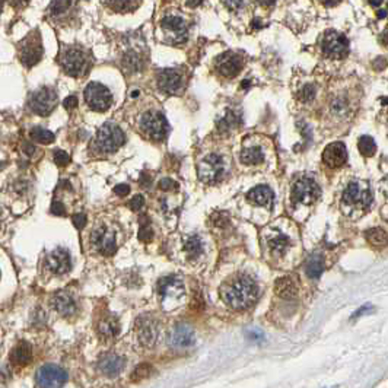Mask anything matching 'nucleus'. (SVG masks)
Listing matches in <instances>:
<instances>
[{
  "label": "nucleus",
  "instance_id": "15",
  "mask_svg": "<svg viewBox=\"0 0 388 388\" xmlns=\"http://www.w3.org/2000/svg\"><path fill=\"white\" fill-rule=\"evenodd\" d=\"M242 64H244V59L242 56L236 54L234 51H226L224 54H221L218 59H216V69L218 72L225 76V78H234L236 76L241 69H242Z\"/></svg>",
  "mask_w": 388,
  "mask_h": 388
},
{
  "label": "nucleus",
  "instance_id": "50",
  "mask_svg": "<svg viewBox=\"0 0 388 388\" xmlns=\"http://www.w3.org/2000/svg\"><path fill=\"white\" fill-rule=\"evenodd\" d=\"M368 311H372V306L371 305H365L362 306V308H359L355 314H353V318H356V317H359V315H362V314H365V312H368Z\"/></svg>",
  "mask_w": 388,
  "mask_h": 388
},
{
  "label": "nucleus",
  "instance_id": "5",
  "mask_svg": "<svg viewBox=\"0 0 388 388\" xmlns=\"http://www.w3.org/2000/svg\"><path fill=\"white\" fill-rule=\"evenodd\" d=\"M60 64L70 76H81L86 70L88 57L82 48L67 47L60 57Z\"/></svg>",
  "mask_w": 388,
  "mask_h": 388
},
{
  "label": "nucleus",
  "instance_id": "24",
  "mask_svg": "<svg viewBox=\"0 0 388 388\" xmlns=\"http://www.w3.org/2000/svg\"><path fill=\"white\" fill-rule=\"evenodd\" d=\"M267 245H269L271 254L282 256L291 245V239H289V236L280 232V231H274L267 236Z\"/></svg>",
  "mask_w": 388,
  "mask_h": 388
},
{
  "label": "nucleus",
  "instance_id": "9",
  "mask_svg": "<svg viewBox=\"0 0 388 388\" xmlns=\"http://www.w3.org/2000/svg\"><path fill=\"white\" fill-rule=\"evenodd\" d=\"M85 101L94 111H105L111 105L113 96L102 83L91 82L85 88Z\"/></svg>",
  "mask_w": 388,
  "mask_h": 388
},
{
  "label": "nucleus",
  "instance_id": "31",
  "mask_svg": "<svg viewBox=\"0 0 388 388\" xmlns=\"http://www.w3.org/2000/svg\"><path fill=\"white\" fill-rule=\"evenodd\" d=\"M264 159V155L260 151V148H247L241 152V161L242 164L256 165L260 164Z\"/></svg>",
  "mask_w": 388,
  "mask_h": 388
},
{
  "label": "nucleus",
  "instance_id": "45",
  "mask_svg": "<svg viewBox=\"0 0 388 388\" xmlns=\"http://www.w3.org/2000/svg\"><path fill=\"white\" fill-rule=\"evenodd\" d=\"M72 221H73V225L78 228V229H82L83 226L86 225V216L82 215V213H76L72 216Z\"/></svg>",
  "mask_w": 388,
  "mask_h": 388
},
{
  "label": "nucleus",
  "instance_id": "43",
  "mask_svg": "<svg viewBox=\"0 0 388 388\" xmlns=\"http://www.w3.org/2000/svg\"><path fill=\"white\" fill-rule=\"evenodd\" d=\"M153 236L152 229H151V226H148V225H143L140 228V231H139V239L143 241V242H148V241H151Z\"/></svg>",
  "mask_w": 388,
  "mask_h": 388
},
{
  "label": "nucleus",
  "instance_id": "42",
  "mask_svg": "<svg viewBox=\"0 0 388 388\" xmlns=\"http://www.w3.org/2000/svg\"><path fill=\"white\" fill-rule=\"evenodd\" d=\"M54 162L59 165V166H66V165H69V162H70V156L64 151L57 149V151H54Z\"/></svg>",
  "mask_w": 388,
  "mask_h": 388
},
{
  "label": "nucleus",
  "instance_id": "48",
  "mask_svg": "<svg viewBox=\"0 0 388 388\" xmlns=\"http://www.w3.org/2000/svg\"><path fill=\"white\" fill-rule=\"evenodd\" d=\"M130 191V187L127 184H118L114 187V193L117 194V196H127Z\"/></svg>",
  "mask_w": 388,
  "mask_h": 388
},
{
  "label": "nucleus",
  "instance_id": "27",
  "mask_svg": "<svg viewBox=\"0 0 388 388\" xmlns=\"http://www.w3.org/2000/svg\"><path fill=\"white\" fill-rule=\"evenodd\" d=\"M98 333L104 339H114L120 333V323L116 317H104L98 324Z\"/></svg>",
  "mask_w": 388,
  "mask_h": 388
},
{
  "label": "nucleus",
  "instance_id": "14",
  "mask_svg": "<svg viewBox=\"0 0 388 388\" xmlns=\"http://www.w3.org/2000/svg\"><path fill=\"white\" fill-rule=\"evenodd\" d=\"M136 336L142 346L153 347L159 339V324L151 317H142L136 323Z\"/></svg>",
  "mask_w": 388,
  "mask_h": 388
},
{
  "label": "nucleus",
  "instance_id": "47",
  "mask_svg": "<svg viewBox=\"0 0 388 388\" xmlns=\"http://www.w3.org/2000/svg\"><path fill=\"white\" fill-rule=\"evenodd\" d=\"M51 213H54V215H57V216H64V215H66L64 206H63L60 201H54L53 206H51Z\"/></svg>",
  "mask_w": 388,
  "mask_h": 388
},
{
  "label": "nucleus",
  "instance_id": "29",
  "mask_svg": "<svg viewBox=\"0 0 388 388\" xmlns=\"http://www.w3.org/2000/svg\"><path fill=\"white\" fill-rule=\"evenodd\" d=\"M350 99L346 96L344 94L336 95L330 104V110L334 116H339V117H343V116H347L350 113Z\"/></svg>",
  "mask_w": 388,
  "mask_h": 388
},
{
  "label": "nucleus",
  "instance_id": "30",
  "mask_svg": "<svg viewBox=\"0 0 388 388\" xmlns=\"http://www.w3.org/2000/svg\"><path fill=\"white\" fill-rule=\"evenodd\" d=\"M305 270L306 274L311 277V279H318L320 276H321V273L324 270V260L321 256H311L308 261H306V266H305Z\"/></svg>",
  "mask_w": 388,
  "mask_h": 388
},
{
  "label": "nucleus",
  "instance_id": "41",
  "mask_svg": "<svg viewBox=\"0 0 388 388\" xmlns=\"http://www.w3.org/2000/svg\"><path fill=\"white\" fill-rule=\"evenodd\" d=\"M72 6V3L69 2H53L51 6H50V11L53 15H59V13L66 12L69 11V8Z\"/></svg>",
  "mask_w": 388,
  "mask_h": 388
},
{
  "label": "nucleus",
  "instance_id": "39",
  "mask_svg": "<svg viewBox=\"0 0 388 388\" xmlns=\"http://www.w3.org/2000/svg\"><path fill=\"white\" fill-rule=\"evenodd\" d=\"M151 372H152V368L149 365H140L131 374V379L133 381H142V379H145V378H148V376L151 375Z\"/></svg>",
  "mask_w": 388,
  "mask_h": 388
},
{
  "label": "nucleus",
  "instance_id": "2",
  "mask_svg": "<svg viewBox=\"0 0 388 388\" xmlns=\"http://www.w3.org/2000/svg\"><path fill=\"white\" fill-rule=\"evenodd\" d=\"M158 295L166 308H174L180 305L186 296V288L180 279L168 276L158 282Z\"/></svg>",
  "mask_w": 388,
  "mask_h": 388
},
{
  "label": "nucleus",
  "instance_id": "22",
  "mask_svg": "<svg viewBox=\"0 0 388 388\" xmlns=\"http://www.w3.org/2000/svg\"><path fill=\"white\" fill-rule=\"evenodd\" d=\"M123 368H124V359L116 353H108L98 364L99 372L107 376L118 375L123 371Z\"/></svg>",
  "mask_w": 388,
  "mask_h": 388
},
{
  "label": "nucleus",
  "instance_id": "25",
  "mask_svg": "<svg viewBox=\"0 0 388 388\" xmlns=\"http://www.w3.org/2000/svg\"><path fill=\"white\" fill-rule=\"evenodd\" d=\"M247 197L248 200H251L253 203H256V204H260V206L271 207V204H273V191L267 186H259V187H254L253 190H250Z\"/></svg>",
  "mask_w": 388,
  "mask_h": 388
},
{
  "label": "nucleus",
  "instance_id": "28",
  "mask_svg": "<svg viewBox=\"0 0 388 388\" xmlns=\"http://www.w3.org/2000/svg\"><path fill=\"white\" fill-rule=\"evenodd\" d=\"M32 358V349L26 341H21L13 347L11 353V361L15 365H26Z\"/></svg>",
  "mask_w": 388,
  "mask_h": 388
},
{
  "label": "nucleus",
  "instance_id": "1",
  "mask_svg": "<svg viewBox=\"0 0 388 388\" xmlns=\"http://www.w3.org/2000/svg\"><path fill=\"white\" fill-rule=\"evenodd\" d=\"M221 296L226 305L234 309H244L254 304L259 296V286L250 276H238L232 282L226 283Z\"/></svg>",
  "mask_w": 388,
  "mask_h": 388
},
{
  "label": "nucleus",
  "instance_id": "40",
  "mask_svg": "<svg viewBox=\"0 0 388 388\" xmlns=\"http://www.w3.org/2000/svg\"><path fill=\"white\" fill-rule=\"evenodd\" d=\"M314 96H315V88H314V85H309V83L305 85V86L301 89V92H299V99L304 101V102L311 101Z\"/></svg>",
  "mask_w": 388,
  "mask_h": 388
},
{
  "label": "nucleus",
  "instance_id": "34",
  "mask_svg": "<svg viewBox=\"0 0 388 388\" xmlns=\"http://www.w3.org/2000/svg\"><path fill=\"white\" fill-rule=\"evenodd\" d=\"M186 251L190 257H197L203 253V244H201V239L197 235L190 236L186 242Z\"/></svg>",
  "mask_w": 388,
  "mask_h": 388
},
{
  "label": "nucleus",
  "instance_id": "21",
  "mask_svg": "<svg viewBox=\"0 0 388 388\" xmlns=\"http://www.w3.org/2000/svg\"><path fill=\"white\" fill-rule=\"evenodd\" d=\"M161 26L169 32V36H172L174 43H183L187 37V25L183 18L178 16H165L161 21Z\"/></svg>",
  "mask_w": 388,
  "mask_h": 388
},
{
  "label": "nucleus",
  "instance_id": "38",
  "mask_svg": "<svg viewBox=\"0 0 388 388\" xmlns=\"http://www.w3.org/2000/svg\"><path fill=\"white\" fill-rule=\"evenodd\" d=\"M239 123V120L236 117L234 113H231V111H228V114L225 116L221 121H219V129L221 130H228V129H232V127H235V124Z\"/></svg>",
  "mask_w": 388,
  "mask_h": 388
},
{
  "label": "nucleus",
  "instance_id": "36",
  "mask_svg": "<svg viewBox=\"0 0 388 388\" xmlns=\"http://www.w3.org/2000/svg\"><path fill=\"white\" fill-rule=\"evenodd\" d=\"M366 239L372 244V245H385L388 242L387 234L382 229H371L366 232Z\"/></svg>",
  "mask_w": 388,
  "mask_h": 388
},
{
  "label": "nucleus",
  "instance_id": "12",
  "mask_svg": "<svg viewBox=\"0 0 388 388\" xmlns=\"http://www.w3.org/2000/svg\"><path fill=\"white\" fill-rule=\"evenodd\" d=\"M142 129L153 140H164L168 133V123L162 113H148L140 120Z\"/></svg>",
  "mask_w": 388,
  "mask_h": 388
},
{
  "label": "nucleus",
  "instance_id": "16",
  "mask_svg": "<svg viewBox=\"0 0 388 388\" xmlns=\"http://www.w3.org/2000/svg\"><path fill=\"white\" fill-rule=\"evenodd\" d=\"M168 343L174 349H187L196 343V336L193 329L187 324H177L169 331Z\"/></svg>",
  "mask_w": 388,
  "mask_h": 388
},
{
  "label": "nucleus",
  "instance_id": "33",
  "mask_svg": "<svg viewBox=\"0 0 388 388\" xmlns=\"http://www.w3.org/2000/svg\"><path fill=\"white\" fill-rule=\"evenodd\" d=\"M29 136H31L32 140L38 142V143H44V145L54 142V134L50 130L43 129V127H34L29 131Z\"/></svg>",
  "mask_w": 388,
  "mask_h": 388
},
{
  "label": "nucleus",
  "instance_id": "18",
  "mask_svg": "<svg viewBox=\"0 0 388 388\" xmlns=\"http://www.w3.org/2000/svg\"><path fill=\"white\" fill-rule=\"evenodd\" d=\"M47 267L54 274L67 273L72 267L70 254L64 248H56L47 256Z\"/></svg>",
  "mask_w": 388,
  "mask_h": 388
},
{
  "label": "nucleus",
  "instance_id": "19",
  "mask_svg": "<svg viewBox=\"0 0 388 388\" xmlns=\"http://www.w3.org/2000/svg\"><path fill=\"white\" fill-rule=\"evenodd\" d=\"M323 161L330 168H339L347 161V151L341 142L330 143L323 152Z\"/></svg>",
  "mask_w": 388,
  "mask_h": 388
},
{
  "label": "nucleus",
  "instance_id": "8",
  "mask_svg": "<svg viewBox=\"0 0 388 388\" xmlns=\"http://www.w3.org/2000/svg\"><path fill=\"white\" fill-rule=\"evenodd\" d=\"M124 139L126 137H124V133L121 131V129L111 123L104 124L98 130V134H96V143H98L99 149H102L104 152L117 151L118 148L124 143Z\"/></svg>",
  "mask_w": 388,
  "mask_h": 388
},
{
  "label": "nucleus",
  "instance_id": "35",
  "mask_svg": "<svg viewBox=\"0 0 388 388\" xmlns=\"http://www.w3.org/2000/svg\"><path fill=\"white\" fill-rule=\"evenodd\" d=\"M358 148L364 156H372L376 151V145L371 136H362L358 142Z\"/></svg>",
  "mask_w": 388,
  "mask_h": 388
},
{
  "label": "nucleus",
  "instance_id": "17",
  "mask_svg": "<svg viewBox=\"0 0 388 388\" xmlns=\"http://www.w3.org/2000/svg\"><path fill=\"white\" fill-rule=\"evenodd\" d=\"M91 241H92L95 248L104 256H113L117 250L116 235L113 234V231H108L104 226L95 229L92 235H91Z\"/></svg>",
  "mask_w": 388,
  "mask_h": 388
},
{
  "label": "nucleus",
  "instance_id": "44",
  "mask_svg": "<svg viewBox=\"0 0 388 388\" xmlns=\"http://www.w3.org/2000/svg\"><path fill=\"white\" fill-rule=\"evenodd\" d=\"M177 184L174 180H171V178H164V180H161L159 181V188L161 190H164V191H168V190H175Z\"/></svg>",
  "mask_w": 388,
  "mask_h": 388
},
{
  "label": "nucleus",
  "instance_id": "4",
  "mask_svg": "<svg viewBox=\"0 0 388 388\" xmlns=\"http://www.w3.org/2000/svg\"><path fill=\"white\" fill-rule=\"evenodd\" d=\"M18 54H19L21 63L26 67H32L40 61L41 56H43V46H41V38L37 31L31 32L19 43Z\"/></svg>",
  "mask_w": 388,
  "mask_h": 388
},
{
  "label": "nucleus",
  "instance_id": "10",
  "mask_svg": "<svg viewBox=\"0 0 388 388\" xmlns=\"http://www.w3.org/2000/svg\"><path fill=\"white\" fill-rule=\"evenodd\" d=\"M57 105V94L54 89L44 86L36 91L29 98V107L38 116H48Z\"/></svg>",
  "mask_w": 388,
  "mask_h": 388
},
{
  "label": "nucleus",
  "instance_id": "7",
  "mask_svg": "<svg viewBox=\"0 0 388 388\" xmlns=\"http://www.w3.org/2000/svg\"><path fill=\"white\" fill-rule=\"evenodd\" d=\"M323 51L331 59H344L349 54V40L337 31H329L323 37Z\"/></svg>",
  "mask_w": 388,
  "mask_h": 388
},
{
  "label": "nucleus",
  "instance_id": "49",
  "mask_svg": "<svg viewBox=\"0 0 388 388\" xmlns=\"http://www.w3.org/2000/svg\"><path fill=\"white\" fill-rule=\"evenodd\" d=\"M63 105H64L66 110H72V108H75V107L78 105V98L72 95V96H69V98H66V99H64Z\"/></svg>",
  "mask_w": 388,
  "mask_h": 388
},
{
  "label": "nucleus",
  "instance_id": "23",
  "mask_svg": "<svg viewBox=\"0 0 388 388\" xmlns=\"http://www.w3.org/2000/svg\"><path fill=\"white\" fill-rule=\"evenodd\" d=\"M51 304H53V308L63 317H69L76 312V302L73 296L67 292H59L57 295H54V298L51 299Z\"/></svg>",
  "mask_w": 388,
  "mask_h": 388
},
{
  "label": "nucleus",
  "instance_id": "52",
  "mask_svg": "<svg viewBox=\"0 0 388 388\" xmlns=\"http://www.w3.org/2000/svg\"><path fill=\"white\" fill-rule=\"evenodd\" d=\"M137 92H139V91H133V94H131V96H137Z\"/></svg>",
  "mask_w": 388,
  "mask_h": 388
},
{
  "label": "nucleus",
  "instance_id": "13",
  "mask_svg": "<svg viewBox=\"0 0 388 388\" xmlns=\"http://www.w3.org/2000/svg\"><path fill=\"white\" fill-rule=\"evenodd\" d=\"M320 197V187L312 178L304 177L298 180L292 187V199L296 203L309 204L314 203Z\"/></svg>",
  "mask_w": 388,
  "mask_h": 388
},
{
  "label": "nucleus",
  "instance_id": "26",
  "mask_svg": "<svg viewBox=\"0 0 388 388\" xmlns=\"http://www.w3.org/2000/svg\"><path fill=\"white\" fill-rule=\"evenodd\" d=\"M274 291L279 296H282L285 299H292L298 295V285L294 280V277H280L276 285H274Z\"/></svg>",
  "mask_w": 388,
  "mask_h": 388
},
{
  "label": "nucleus",
  "instance_id": "3",
  "mask_svg": "<svg viewBox=\"0 0 388 388\" xmlns=\"http://www.w3.org/2000/svg\"><path fill=\"white\" fill-rule=\"evenodd\" d=\"M343 203L350 207L368 209L369 204L372 203V194H371L369 186L362 181L350 183L343 193Z\"/></svg>",
  "mask_w": 388,
  "mask_h": 388
},
{
  "label": "nucleus",
  "instance_id": "20",
  "mask_svg": "<svg viewBox=\"0 0 388 388\" xmlns=\"http://www.w3.org/2000/svg\"><path fill=\"white\" fill-rule=\"evenodd\" d=\"M158 86L164 92L174 94L183 86V76L175 69H164L158 75Z\"/></svg>",
  "mask_w": 388,
  "mask_h": 388
},
{
  "label": "nucleus",
  "instance_id": "6",
  "mask_svg": "<svg viewBox=\"0 0 388 388\" xmlns=\"http://www.w3.org/2000/svg\"><path fill=\"white\" fill-rule=\"evenodd\" d=\"M225 172H226V166H225L224 159L216 153L206 156L199 164V178L206 184H215L221 181Z\"/></svg>",
  "mask_w": 388,
  "mask_h": 388
},
{
  "label": "nucleus",
  "instance_id": "11",
  "mask_svg": "<svg viewBox=\"0 0 388 388\" xmlns=\"http://www.w3.org/2000/svg\"><path fill=\"white\" fill-rule=\"evenodd\" d=\"M36 379L40 388H61L67 381V374L57 365H44L37 371Z\"/></svg>",
  "mask_w": 388,
  "mask_h": 388
},
{
  "label": "nucleus",
  "instance_id": "46",
  "mask_svg": "<svg viewBox=\"0 0 388 388\" xmlns=\"http://www.w3.org/2000/svg\"><path fill=\"white\" fill-rule=\"evenodd\" d=\"M129 204L133 210H139V209H142V207H143V204H145V199H143V196L137 194V196H134V197L130 200Z\"/></svg>",
  "mask_w": 388,
  "mask_h": 388
},
{
  "label": "nucleus",
  "instance_id": "51",
  "mask_svg": "<svg viewBox=\"0 0 388 388\" xmlns=\"http://www.w3.org/2000/svg\"><path fill=\"white\" fill-rule=\"evenodd\" d=\"M378 16H379V18H384V16H385V12H379L378 13Z\"/></svg>",
  "mask_w": 388,
  "mask_h": 388
},
{
  "label": "nucleus",
  "instance_id": "32",
  "mask_svg": "<svg viewBox=\"0 0 388 388\" xmlns=\"http://www.w3.org/2000/svg\"><path fill=\"white\" fill-rule=\"evenodd\" d=\"M123 66L126 67L127 72H139L143 66V61H142V57L137 53L129 51L123 59Z\"/></svg>",
  "mask_w": 388,
  "mask_h": 388
},
{
  "label": "nucleus",
  "instance_id": "37",
  "mask_svg": "<svg viewBox=\"0 0 388 388\" xmlns=\"http://www.w3.org/2000/svg\"><path fill=\"white\" fill-rule=\"evenodd\" d=\"M105 5L114 11L117 9V12H127V11H133L140 6L139 2H107Z\"/></svg>",
  "mask_w": 388,
  "mask_h": 388
}]
</instances>
